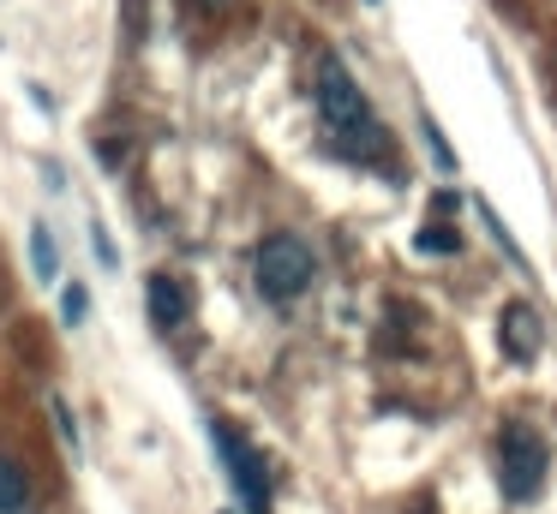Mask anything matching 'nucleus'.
<instances>
[{"label": "nucleus", "instance_id": "1", "mask_svg": "<svg viewBox=\"0 0 557 514\" xmlns=\"http://www.w3.org/2000/svg\"><path fill=\"white\" fill-rule=\"evenodd\" d=\"M545 466H552V454H545L540 430L533 425H504L497 430V490H504L509 502H533L545 490Z\"/></svg>", "mask_w": 557, "mask_h": 514}, {"label": "nucleus", "instance_id": "2", "mask_svg": "<svg viewBox=\"0 0 557 514\" xmlns=\"http://www.w3.org/2000/svg\"><path fill=\"white\" fill-rule=\"evenodd\" d=\"M312 246L294 234H270L264 246H258L252 258V275H258V293L276 299V305H288V299H300L306 287H312Z\"/></svg>", "mask_w": 557, "mask_h": 514}, {"label": "nucleus", "instance_id": "3", "mask_svg": "<svg viewBox=\"0 0 557 514\" xmlns=\"http://www.w3.org/2000/svg\"><path fill=\"white\" fill-rule=\"evenodd\" d=\"M318 114H324V126L336 131V143H348L354 131L372 126V108H366L360 84H354V72L342 66L336 54L318 60Z\"/></svg>", "mask_w": 557, "mask_h": 514}, {"label": "nucleus", "instance_id": "4", "mask_svg": "<svg viewBox=\"0 0 557 514\" xmlns=\"http://www.w3.org/2000/svg\"><path fill=\"white\" fill-rule=\"evenodd\" d=\"M210 437H216L222 461H228V478H234V490L246 497V509L270 514V473H264V461H258V449L228 425V418H216V425H210Z\"/></svg>", "mask_w": 557, "mask_h": 514}, {"label": "nucleus", "instance_id": "5", "mask_svg": "<svg viewBox=\"0 0 557 514\" xmlns=\"http://www.w3.org/2000/svg\"><path fill=\"white\" fill-rule=\"evenodd\" d=\"M540 311L528 305V299H509L504 311H497V347H504L509 359H516V365H533V359H540Z\"/></svg>", "mask_w": 557, "mask_h": 514}, {"label": "nucleus", "instance_id": "6", "mask_svg": "<svg viewBox=\"0 0 557 514\" xmlns=\"http://www.w3.org/2000/svg\"><path fill=\"white\" fill-rule=\"evenodd\" d=\"M145 299H150V317H157V329H181V323L193 317V293H186L181 275H150V281H145Z\"/></svg>", "mask_w": 557, "mask_h": 514}, {"label": "nucleus", "instance_id": "7", "mask_svg": "<svg viewBox=\"0 0 557 514\" xmlns=\"http://www.w3.org/2000/svg\"><path fill=\"white\" fill-rule=\"evenodd\" d=\"M25 502H30L25 473H18V461H7V454H0V514H18Z\"/></svg>", "mask_w": 557, "mask_h": 514}, {"label": "nucleus", "instance_id": "8", "mask_svg": "<svg viewBox=\"0 0 557 514\" xmlns=\"http://www.w3.org/2000/svg\"><path fill=\"white\" fill-rule=\"evenodd\" d=\"M30 263H37V275L42 281H54V269H61V251H54V239H49V227H30Z\"/></svg>", "mask_w": 557, "mask_h": 514}, {"label": "nucleus", "instance_id": "9", "mask_svg": "<svg viewBox=\"0 0 557 514\" xmlns=\"http://www.w3.org/2000/svg\"><path fill=\"white\" fill-rule=\"evenodd\" d=\"M456 239H461V234H449V227H444V222H425V234H420V246H425V251H456Z\"/></svg>", "mask_w": 557, "mask_h": 514}, {"label": "nucleus", "instance_id": "10", "mask_svg": "<svg viewBox=\"0 0 557 514\" xmlns=\"http://www.w3.org/2000/svg\"><path fill=\"white\" fill-rule=\"evenodd\" d=\"M85 305H90L85 287H66V293H61V317H66V323H85Z\"/></svg>", "mask_w": 557, "mask_h": 514}, {"label": "nucleus", "instance_id": "11", "mask_svg": "<svg viewBox=\"0 0 557 514\" xmlns=\"http://www.w3.org/2000/svg\"><path fill=\"white\" fill-rule=\"evenodd\" d=\"M54 418H61V437H66V442H73V449H78V425H73V406H66L61 394H54Z\"/></svg>", "mask_w": 557, "mask_h": 514}, {"label": "nucleus", "instance_id": "12", "mask_svg": "<svg viewBox=\"0 0 557 514\" xmlns=\"http://www.w3.org/2000/svg\"><path fill=\"white\" fill-rule=\"evenodd\" d=\"M198 7H205V12H222V7H234V0H198Z\"/></svg>", "mask_w": 557, "mask_h": 514}]
</instances>
